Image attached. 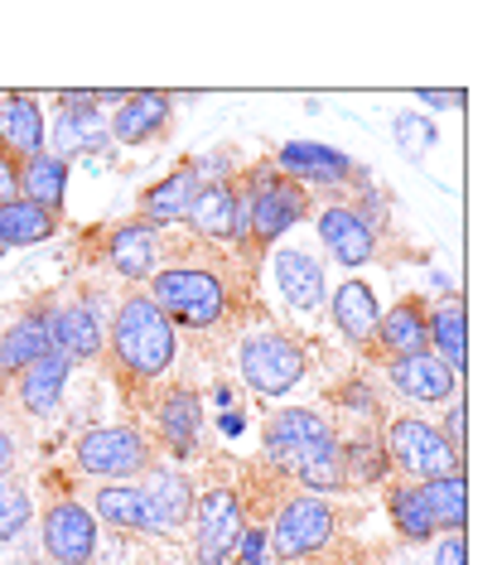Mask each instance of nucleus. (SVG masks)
Here are the masks:
<instances>
[{
	"label": "nucleus",
	"instance_id": "c756f323",
	"mask_svg": "<svg viewBox=\"0 0 502 565\" xmlns=\"http://www.w3.org/2000/svg\"><path fill=\"white\" fill-rule=\"evenodd\" d=\"M58 233V213L39 209L30 199H10L0 203V247H39Z\"/></svg>",
	"mask_w": 502,
	"mask_h": 565
},
{
	"label": "nucleus",
	"instance_id": "f704fd0d",
	"mask_svg": "<svg viewBox=\"0 0 502 565\" xmlns=\"http://www.w3.org/2000/svg\"><path fill=\"white\" fill-rule=\"evenodd\" d=\"M295 479L305 483V493H343V449H339V435H329L324 445L300 465Z\"/></svg>",
	"mask_w": 502,
	"mask_h": 565
},
{
	"label": "nucleus",
	"instance_id": "2eb2a0df",
	"mask_svg": "<svg viewBox=\"0 0 502 565\" xmlns=\"http://www.w3.org/2000/svg\"><path fill=\"white\" fill-rule=\"evenodd\" d=\"M54 315L58 305H34L0 333V377H15L44 353H54Z\"/></svg>",
	"mask_w": 502,
	"mask_h": 565
},
{
	"label": "nucleus",
	"instance_id": "4be33fe9",
	"mask_svg": "<svg viewBox=\"0 0 502 565\" xmlns=\"http://www.w3.org/2000/svg\"><path fill=\"white\" fill-rule=\"evenodd\" d=\"M329 315H333V329H339L348 343H357V349H372V333H377L382 305H377V295H372V286H367V280L348 276L343 286L333 290V300H329Z\"/></svg>",
	"mask_w": 502,
	"mask_h": 565
},
{
	"label": "nucleus",
	"instance_id": "49530a36",
	"mask_svg": "<svg viewBox=\"0 0 502 565\" xmlns=\"http://www.w3.org/2000/svg\"><path fill=\"white\" fill-rule=\"evenodd\" d=\"M0 252H6V247H0Z\"/></svg>",
	"mask_w": 502,
	"mask_h": 565
},
{
	"label": "nucleus",
	"instance_id": "473e14b6",
	"mask_svg": "<svg viewBox=\"0 0 502 565\" xmlns=\"http://www.w3.org/2000/svg\"><path fill=\"white\" fill-rule=\"evenodd\" d=\"M420 498H425V508H430V518L440 532H463V522H469V483H463V469L420 483Z\"/></svg>",
	"mask_w": 502,
	"mask_h": 565
},
{
	"label": "nucleus",
	"instance_id": "c9c22d12",
	"mask_svg": "<svg viewBox=\"0 0 502 565\" xmlns=\"http://www.w3.org/2000/svg\"><path fill=\"white\" fill-rule=\"evenodd\" d=\"M30 522H34L30 488L15 483V479H6V483H0V542H20V536L30 532Z\"/></svg>",
	"mask_w": 502,
	"mask_h": 565
},
{
	"label": "nucleus",
	"instance_id": "423d86ee",
	"mask_svg": "<svg viewBox=\"0 0 502 565\" xmlns=\"http://www.w3.org/2000/svg\"><path fill=\"white\" fill-rule=\"evenodd\" d=\"M333 532H339L333 503H324L319 493H295L290 503H280L276 518H270L266 546L276 551L280 561H309L333 542Z\"/></svg>",
	"mask_w": 502,
	"mask_h": 565
},
{
	"label": "nucleus",
	"instance_id": "4c0bfd02",
	"mask_svg": "<svg viewBox=\"0 0 502 565\" xmlns=\"http://www.w3.org/2000/svg\"><path fill=\"white\" fill-rule=\"evenodd\" d=\"M339 402L348 411H357V420H367V416H382V406H377V392L367 387V382H348V387H339Z\"/></svg>",
	"mask_w": 502,
	"mask_h": 565
},
{
	"label": "nucleus",
	"instance_id": "c85d7f7f",
	"mask_svg": "<svg viewBox=\"0 0 502 565\" xmlns=\"http://www.w3.org/2000/svg\"><path fill=\"white\" fill-rule=\"evenodd\" d=\"M63 194H68V164L54 150H39V156L20 160V199H30L49 213H63Z\"/></svg>",
	"mask_w": 502,
	"mask_h": 565
},
{
	"label": "nucleus",
	"instance_id": "393cba45",
	"mask_svg": "<svg viewBox=\"0 0 502 565\" xmlns=\"http://www.w3.org/2000/svg\"><path fill=\"white\" fill-rule=\"evenodd\" d=\"M372 349H377L386 363L396 358H416V353H430V339H425V310L420 300H402L392 310H382L377 319V333H372Z\"/></svg>",
	"mask_w": 502,
	"mask_h": 565
},
{
	"label": "nucleus",
	"instance_id": "a19ab883",
	"mask_svg": "<svg viewBox=\"0 0 502 565\" xmlns=\"http://www.w3.org/2000/svg\"><path fill=\"white\" fill-rule=\"evenodd\" d=\"M20 199V160L0 150V203Z\"/></svg>",
	"mask_w": 502,
	"mask_h": 565
},
{
	"label": "nucleus",
	"instance_id": "6e6552de",
	"mask_svg": "<svg viewBox=\"0 0 502 565\" xmlns=\"http://www.w3.org/2000/svg\"><path fill=\"white\" fill-rule=\"evenodd\" d=\"M329 435H333V426L319 416V411H309V406H280V411H270V416H266L261 455H266L270 469L300 473V465L329 440Z\"/></svg>",
	"mask_w": 502,
	"mask_h": 565
},
{
	"label": "nucleus",
	"instance_id": "a18cd8bd",
	"mask_svg": "<svg viewBox=\"0 0 502 565\" xmlns=\"http://www.w3.org/2000/svg\"><path fill=\"white\" fill-rule=\"evenodd\" d=\"M217 426H223V435H242V416H237V411H223V420H217Z\"/></svg>",
	"mask_w": 502,
	"mask_h": 565
},
{
	"label": "nucleus",
	"instance_id": "e433bc0d",
	"mask_svg": "<svg viewBox=\"0 0 502 565\" xmlns=\"http://www.w3.org/2000/svg\"><path fill=\"white\" fill-rule=\"evenodd\" d=\"M392 136H396V146L410 150V156H425V150H435V126L416 117V111H402V117L392 121Z\"/></svg>",
	"mask_w": 502,
	"mask_h": 565
},
{
	"label": "nucleus",
	"instance_id": "6ab92c4d",
	"mask_svg": "<svg viewBox=\"0 0 502 565\" xmlns=\"http://www.w3.org/2000/svg\"><path fill=\"white\" fill-rule=\"evenodd\" d=\"M319 242L329 247V256L348 271H357V266H367L372 256H377V233L357 217L348 203H333V209L319 213Z\"/></svg>",
	"mask_w": 502,
	"mask_h": 565
},
{
	"label": "nucleus",
	"instance_id": "ddd939ff",
	"mask_svg": "<svg viewBox=\"0 0 502 565\" xmlns=\"http://www.w3.org/2000/svg\"><path fill=\"white\" fill-rule=\"evenodd\" d=\"M107 349V310H102V290H83L73 305L54 315V353L73 363H93Z\"/></svg>",
	"mask_w": 502,
	"mask_h": 565
},
{
	"label": "nucleus",
	"instance_id": "0eeeda50",
	"mask_svg": "<svg viewBox=\"0 0 502 565\" xmlns=\"http://www.w3.org/2000/svg\"><path fill=\"white\" fill-rule=\"evenodd\" d=\"M242 382L261 396H286L305 382V349L280 329L242 339Z\"/></svg>",
	"mask_w": 502,
	"mask_h": 565
},
{
	"label": "nucleus",
	"instance_id": "cd10ccee",
	"mask_svg": "<svg viewBox=\"0 0 502 565\" xmlns=\"http://www.w3.org/2000/svg\"><path fill=\"white\" fill-rule=\"evenodd\" d=\"M199 174L189 170V164H179L174 174H164L160 184H150L146 194H140V209L136 217L140 223H150V227H174V223H184V213H189V203L199 199Z\"/></svg>",
	"mask_w": 502,
	"mask_h": 565
},
{
	"label": "nucleus",
	"instance_id": "f03ea898",
	"mask_svg": "<svg viewBox=\"0 0 502 565\" xmlns=\"http://www.w3.org/2000/svg\"><path fill=\"white\" fill-rule=\"evenodd\" d=\"M232 189H237V209H242L237 252L247 266L261 262V256L309 213V189L286 179L276 164H256V170H247L242 179L232 174Z\"/></svg>",
	"mask_w": 502,
	"mask_h": 565
},
{
	"label": "nucleus",
	"instance_id": "f3484780",
	"mask_svg": "<svg viewBox=\"0 0 502 565\" xmlns=\"http://www.w3.org/2000/svg\"><path fill=\"white\" fill-rule=\"evenodd\" d=\"M386 377H392V387L402 392L406 402H420V406H445L459 396V377L435 353L396 358V363H386Z\"/></svg>",
	"mask_w": 502,
	"mask_h": 565
},
{
	"label": "nucleus",
	"instance_id": "37998d69",
	"mask_svg": "<svg viewBox=\"0 0 502 565\" xmlns=\"http://www.w3.org/2000/svg\"><path fill=\"white\" fill-rule=\"evenodd\" d=\"M10 469H15V440H10V430L0 426V483L10 479Z\"/></svg>",
	"mask_w": 502,
	"mask_h": 565
},
{
	"label": "nucleus",
	"instance_id": "f8f14e48",
	"mask_svg": "<svg viewBox=\"0 0 502 565\" xmlns=\"http://www.w3.org/2000/svg\"><path fill=\"white\" fill-rule=\"evenodd\" d=\"M270 164H276L286 179H295V184H305V189L309 184H314V189L363 184L367 189V170H363V164H353L343 150H333V146H319V140H286Z\"/></svg>",
	"mask_w": 502,
	"mask_h": 565
},
{
	"label": "nucleus",
	"instance_id": "bb28decb",
	"mask_svg": "<svg viewBox=\"0 0 502 565\" xmlns=\"http://www.w3.org/2000/svg\"><path fill=\"white\" fill-rule=\"evenodd\" d=\"M68 358L44 353L39 363H30L24 372H15V402L30 411V416H54L63 392H68Z\"/></svg>",
	"mask_w": 502,
	"mask_h": 565
},
{
	"label": "nucleus",
	"instance_id": "20e7f679",
	"mask_svg": "<svg viewBox=\"0 0 502 565\" xmlns=\"http://www.w3.org/2000/svg\"><path fill=\"white\" fill-rule=\"evenodd\" d=\"M73 459L83 473L107 483H131L154 465V440L140 426H93L77 435Z\"/></svg>",
	"mask_w": 502,
	"mask_h": 565
},
{
	"label": "nucleus",
	"instance_id": "4468645a",
	"mask_svg": "<svg viewBox=\"0 0 502 565\" xmlns=\"http://www.w3.org/2000/svg\"><path fill=\"white\" fill-rule=\"evenodd\" d=\"M174 121V102L170 93H154V87H140V93H126V102L116 111H107V136L116 146H146V140H160Z\"/></svg>",
	"mask_w": 502,
	"mask_h": 565
},
{
	"label": "nucleus",
	"instance_id": "a211bd4d",
	"mask_svg": "<svg viewBox=\"0 0 502 565\" xmlns=\"http://www.w3.org/2000/svg\"><path fill=\"white\" fill-rule=\"evenodd\" d=\"M102 256L116 276L126 280H150L154 266H160V242H154V227L131 217V223H116L107 237H102Z\"/></svg>",
	"mask_w": 502,
	"mask_h": 565
},
{
	"label": "nucleus",
	"instance_id": "dca6fc26",
	"mask_svg": "<svg viewBox=\"0 0 502 565\" xmlns=\"http://www.w3.org/2000/svg\"><path fill=\"white\" fill-rule=\"evenodd\" d=\"M154 440H160V449H170L174 459L199 455V440H203V396L193 387H174L170 396H160V406H154Z\"/></svg>",
	"mask_w": 502,
	"mask_h": 565
},
{
	"label": "nucleus",
	"instance_id": "9d476101",
	"mask_svg": "<svg viewBox=\"0 0 502 565\" xmlns=\"http://www.w3.org/2000/svg\"><path fill=\"white\" fill-rule=\"evenodd\" d=\"M39 546L54 565H93L97 561V518L77 498H54L39 518Z\"/></svg>",
	"mask_w": 502,
	"mask_h": 565
},
{
	"label": "nucleus",
	"instance_id": "5701e85b",
	"mask_svg": "<svg viewBox=\"0 0 502 565\" xmlns=\"http://www.w3.org/2000/svg\"><path fill=\"white\" fill-rule=\"evenodd\" d=\"M270 271H276V286L290 300V310L309 315V310H319V305H324V266H319L309 252L280 247L276 256H270Z\"/></svg>",
	"mask_w": 502,
	"mask_h": 565
},
{
	"label": "nucleus",
	"instance_id": "39448f33",
	"mask_svg": "<svg viewBox=\"0 0 502 565\" xmlns=\"http://www.w3.org/2000/svg\"><path fill=\"white\" fill-rule=\"evenodd\" d=\"M382 445H386L392 469H402L410 483H430V479H445V473L463 469V459H459V449L449 445V435L420 416H396L392 426H386Z\"/></svg>",
	"mask_w": 502,
	"mask_h": 565
},
{
	"label": "nucleus",
	"instance_id": "58836bf2",
	"mask_svg": "<svg viewBox=\"0 0 502 565\" xmlns=\"http://www.w3.org/2000/svg\"><path fill=\"white\" fill-rule=\"evenodd\" d=\"M232 556H237V565H266V532L261 526H247V532L237 536V551H232Z\"/></svg>",
	"mask_w": 502,
	"mask_h": 565
},
{
	"label": "nucleus",
	"instance_id": "7c9ffc66",
	"mask_svg": "<svg viewBox=\"0 0 502 565\" xmlns=\"http://www.w3.org/2000/svg\"><path fill=\"white\" fill-rule=\"evenodd\" d=\"M339 449H343V483L348 488L386 483V473H392V459H386V445L372 430L348 435V440H339Z\"/></svg>",
	"mask_w": 502,
	"mask_h": 565
},
{
	"label": "nucleus",
	"instance_id": "c03bdc74",
	"mask_svg": "<svg viewBox=\"0 0 502 565\" xmlns=\"http://www.w3.org/2000/svg\"><path fill=\"white\" fill-rule=\"evenodd\" d=\"M449 445L463 455V402L455 396V411H449Z\"/></svg>",
	"mask_w": 502,
	"mask_h": 565
},
{
	"label": "nucleus",
	"instance_id": "f257e3e1",
	"mask_svg": "<svg viewBox=\"0 0 502 565\" xmlns=\"http://www.w3.org/2000/svg\"><path fill=\"white\" fill-rule=\"evenodd\" d=\"M174 353H179L174 324L160 315V305L150 295L131 290L116 305V315L107 324V349H102L111 382H121V392L131 402H146V392L170 372Z\"/></svg>",
	"mask_w": 502,
	"mask_h": 565
},
{
	"label": "nucleus",
	"instance_id": "1a4fd4ad",
	"mask_svg": "<svg viewBox=\"0 0 502 565\" xmlns=\"http://www.w3.org/2000/svg\"><path fill=\"white\" fill-rule=\"evenodd\" d=\"M193 565H223L237 551V536L247 532L242 503L232 488H209L193 498Z\"/></svg>",
	"mask_w": 502,
	"mask_h": 565
},
{
	"label": "nucleus",
	"instance_id": "79ce46f5",
	"mask_svg": "<svg viewBox=\"0 0 502 565\" xmlns=\"http://www.w3.org/2000/svg\"><path fill=\"white\" fill-rule=\"evenodd\" d=\"M420 102H425V107H463V102H469V97H463L459 87H455V93H440V87H425Z\"/></svg>",
	"mask_w": 502,
	"mask_h": 565
},
{
	"label": "nucleus",
	"instance_id": "7ed1b4c3",
	"mask_svg": "<svg viewBox=\"0 0 502 565\" xmlns=\"http://www.w3.org/2000/svg\"><path fill=\"white\" fill-rule=\"evenodd\" d=\"M146 295L160 305L170 324L184 329H213L232 315V286L223 271H209V266H164L150 276Z\"/></svg>",
	"mask_w": 502,
	"mask_h": 565
},
{
	"label": "nucleus",
	"instance_id": "9b49d317",
	"mask_svg": "<svg viewBox=\"0 0 502 565\" xmlns=\"http://www.w3.org/2000/svg\"><path fill=\"white\" fill-rule=\"evenodd\" d=\"M136 493H140V512H146V532H154V536H174L179 526H189L193 498H199L189 473L174 465H160V459L140 473Z\"/></svg>",
	"mask_w": 502,
	"mask_h": 565
},
{
	"label": "nucleus",
	"instance_id": "aec40b11",
	"mask_svg": "<svg viewBox=\"0 0 502 565\" xmlns=\"http://www.w3.org/2000/svg\"><path fill=\"white\" fill-rule=\"evenodd\" d=\"M184 223L199 242H237L242 209H237V189H232V179H223V184H203L199 199L189 203Z\"/></svg>",
	"mask_w": 502,
	"mask_h": 565
},
{
	"label": "nucleus",
	"instance_id": "b1692460",
	"mask_svg": "<svg viewBox=\"0 0 502 565\" xmlns=\"http://www.w3.org/2000/svg\"><path fill=\"white\" fill-rule=\"evenodd\" d=\"M0 150L15 160L44 150V111L30 93H0Z\"/></svg>",
	"mask_w": 502,
	"mask_h": 565
},
{
	"label": "nucleus",
	"instance_id": "a878e982",
	"mask_svg": "<svg viewBox=\"0 0 502 565\" xmlns=\"http://www.w3.org/2000/svg\"><path fill=\"white\" fill-rule=\"evenodd\" d=\"M425 339H430V353L440 358L455 377H463V367H469V319H463L459 295H449V300H440L425 315Z\"/></svg>",
	"mask_w": 502,
	"mask_h": 565
},
{
	"label": "nucleus",
	"instance_id": "412c9836",
	"mask_svg": "<svg viewBox=\"0 0 502 565\" xmlns=\"http://www.w3.org/2000/svg\"><path fill=\"white\" fill-rule=\"evenodd\" d=\"M44 140H54V156L68 164L77 156H93V150H107V111L102 107H58L54 131H44Z\"/></svg>",
	"mask_w": 502,
	"mask_h": 565
},
{
	"label": "nucleus",
	"instance_id": "72a5a7b5",
	"mask_svg": "<svg viewBox=\"0 0 502 565\" xmlns=\"http://www.w3.org/2000/svg\"><path fill=\"white\" fill-rule=\"evenodd\" d=\"M93 503H97V518L116 526V532H146V512H140L136 483H102Z\"/></svg>",
	"mask_w": 502,
	"mask_h": 565
},
{
	"label": "nucleus",
	"instance_id": "2f4dec72",
	"mask_svg": "<svg viewBox=\"0 0 502 565\" xmlns=\"http://www.w3.org/2000/svg\"><path fill=\"white\" fill-rule=\"evenodd\" d=\"M386 512H392L396 532H402L410 546H420V542H430V536H440V526H435L430 508H425V498H420V483L402 479V483L386 488Z\"/></svg>",
	"mask_w": 502,
	"mask_h": 565
},
{
	"label": "nucleus",
	"instance_id": "ea45409f",
	"mask_svg": "<svg viewBox=\"0 0 502 565\" xmlns=\"http://www.w3.org/2000/svg\"><path fill=\"white\" fill-rule=\"evenodd\" d=\"M435 565H469V546H463V532H445V542L435 546Z\"/></svg>",
	"mask_w": 502,
	"mask_h": 565
}]
</instances>
